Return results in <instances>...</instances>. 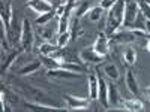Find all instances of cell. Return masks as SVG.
I'll return each mask as SVG.
<instances>
[{
  "instance_id": "obj_1",
  "label": "cell",
  "mask_w": 150,
  "mask_h": 112,
  "mask_svg": "<svg viewBox=\"0 0 150 112\" xmlns=\"http://www.w3.org/2000/svg\"><path fill=\"white\" fill-rule=\"evenodd\" d=\"M20 91L21 94L26 97V100H30V102H36V103H41V105H47V106H56V108H60L53 97H50V94L42 90V88H38V87H33V85H27V84H21L20 82Z\"/></svg>"
},
{
  "instance_id": "obj_2",
  "label": "cell",
  "mask_w": 150,
  "mask_h": 112,
  "mask_svg": "<svg viewBox=\"0 0 150 112\" xmlns=\"http://www.w3.org/2000/svg\"><path fill=\"white\" fill-rule=\"evenodd\" d=\"M23 30H21V41H20V46L24 52H32L33 48V27L29 18H23Z\"/></svg>"
},
{
  "instance_id": "obj_3",
  "label": "cell",
  "mask_w": 150,
  "mask_h": 112,
  "mask_svg": "<svg viewBox=\"0 0 150 112\" xmlns=\"http://www.w3.org/2000/svg\"><path fill=\"white\" fill-rule=\"evenodd\" d=\"M12 15H14L12 0H2V2H0V18H2V32L6 36H8V32L11 29Z\"/></svg>"
},
{
  "instance_id": "obj_4",
  "label": "cell",
  "mask_w": 150,
  "mask_h": 112,
  "mask_svg": "<svg viewBox=\"0 0 150 112\" xmlns=\"http://www.w3.org/2000/svg\"><path fill=\"white\" fill-rule=\"evenodd\" d=\"M140 12V6L137 0H125V17H123V26L126 29H131L137 15Z\"/></svg>"
},
{
  "instance_id": "obj_5",
  "label": "cell",
  "mask_w": 150,
  "mask_h": 112,
  "mask_svg": "<svg viewBox=\"0 0 150 112\" xmlns=\"http://www.w3.org/2000/svg\"><path fill=\"white\" fill-rule=\"evenodd\" d=\"M45 75H47L48 79H54V81H71V79H78V78L83 76V73L71 72V70H66V69H63V67L47 70Z\"/></svg>"
},
{
  "instance_id": "obj_6",
  "label": "cell",
  "mask_w": 150,
  "mask_h": 112,
  "mask_svg": "<svg viewBox=\"0 0 150 112\" xmlns=\"http://www.w3.org/2000/svg\"><path fill=\"white\" fill-rule=\"evenodd\" d=\"M80 58L86 64H101L107 60V55H102V54L96 52L93 48H86L80 52Z\"/></svg>"
},
{
  "instance_id": "obj_7",
  "label": "cell",
  "mask_w": 150,
  "mask_h": 112,
  "mask_svg": "<svg viewBox=\"0 0 150 112\" xmlns=\"http://www.w3.org/2000/svg\"><path fill=\"white\" fill-rule=\"evenodd\" d=\"M98 73V82H99V88H98V102L104 109H107L110 106L108 102V82L104 79L101 70H96Z\"/></svg>"
},
{
  "instance_id": "obj_8",
  "label": "cell",
  "mask_w": 150,
  "mask_h": 112,
  "mask_svg": "<svg viewBox=\"0 0 150 112\" xmlns=\"http://www.w3.org/2000/svg\"><path fill=\"white\" fill-rule=\"evenodd\" d=\"M137 41V36L132 33V30L126 29L123 32H116L110 36V43L111 45H122V43H132Z\"/></svg>"
},
{
  "instance_id": "obj_9",
  "label": "cell",
  "mask_w": 150,
  "mask_h": 112,
  "mask_svg": "<svg viewBox=\"0 0 150 112\" xmlns=\"http://www.w3.org/2000/svg\"><path fill=\"white\" fill-rule=\"evenodd\" d=\"M65 100H66L68 108L71 111H77V109H86V108H89L92 99L90 97H75L72 94H65Z\"/></svg>"
},
{
  "instance_id": "obj_10",
  "label": "cell",
  "mask_w": 150,
  "mask_h": 112,
  "mask_svg": "<svg viewBox=\"0 0 150 112\" xmlns=\"http://www.w3.org/2000/svg\"><path fill=\"white\" fill-rule=\"evenodd\" d=\"M110 37L102 32V33H99L98 34V37H96V41H95V43H93V49L96 52H99V54H102V55H108V52H110Z\"/></svg>"
},
{
  "instance_id": "obj_11",
  "label": "cell",
  "mask_w": 150,
  "mask_h": 112,
  "mask_svg": "<svg viewBox=\"0 0 150 112\" xmlns=\"http://www.w3.org/2000/svg\"><path fill=\"white\" fill-rule=\"evenodd\" d=\"M27 6L30 9H33L36 14H39V15L54 10L53 3H50L48 0H27Z\"/></svg>"
},
{
  "instance_id": "obj_12",
  "label": "cell",
  "mask_w": 150,
  "mask_h": 112,
  "mask_svg": "<svg viewBox=\"0 0 150 112\" xmlns=\"http://www.w3.org/2000/svg\"><path fill=\"white\" fill-rule=\"evenodd\" d=\"M125 84H126V88L129 90V93L132 96H138L140 94V87H138V81H137L135 75H134V70L132 69H128L126 73H125Z\"/></svg>"
},
{
  "instance_id": "obj_13",
  "label": "cell",
  "mask_w": 150,
  "mask_h": 112,
  "mask_svg": "<svg viewBox=\"0 0 150 112\" xmlns=\"http://www.w3.org/2000/svg\"><path fill=\"white\" fill-rule=\"evenodd\" d=\"M102 72H104L105 76L108 79H111L112 82L119 81V78H120V69H119V66L114 63V61H107V63H104Z\"/></svg>"
},
{
  "instance_id": "obj_14",
  "label": "cell",
  "mask_w": 150,
  "mask_h": 112,
  "mask_svg": "<svg viewBox=\"0 0 150 112\" xmlns=\"http://www.w3.org/2000/svg\"><path fill=\"white\" fill-rule=\"evenodd\" d=\"M38 33L41 34V37L45 42H50L54 37V33H57V27L53 29L51 22H48V24H45V26H38Z\"/></svg>"
},
{
  "instance_id": "obj_15",
  "label": "cell",
  "mask_w": 150,
  "mask_h": 112,
  "mask_svg": "<svg viewBox=\"0 0 150 112\" xmlns=\"http://www.w3.org/2000/svg\"><path fill=\"white\" fill-rule=\"evenodd\" d=\"M71 14H72V12L65 10V14L57 18V34L65 33V32L69 30V26H71Z\"/></svg>"
},
{
  "instance_id": "obj_16",
  "label": "cell",
  "mask_w": 150,
  "mask_h": 112,
  "mask_svg": "<svg viewBox=\"0 0 150 112\" xmlns=\"http://www.w3.org/2000/svg\"><path fill=\"white\" fill-rule=\"evenodd\" d=\"M42 66V63H41V60H33V61H30V63H27L26 66H23L17 73L20 75V76H26V75H32V73H35V72H38L39 70V67Z\"/></svg>"
},
{
  "instance_id": "obj_17",
  "label": "cell",
  "mask_w": 150,
  "mask_h": 112,
  "mask_svg": "<svg viewBox=\"0 0 150 112\" xmlns=\"http://www.w3.org/2000/svg\"><path fill=\"white\" fill-rule=\"evenodd\" d=\"M98 88H99L98 73H90L89 75V97L92 100H98Z\"/></svg>"
},
{
  "instance_id": "obj_18",
  "label": "cell",
  "mask_w": 150,
  "mask_h": 112,
  "mask_svg": "<svg viewBox=\"0 0 150 112\" xmlns=\"http://www.w3.org/2000/svg\"><path fill=\"white\" fill-rule=\"evenodd\" d=\"M23 106L27 111H57V109H60V108H56V106H47V105L36 103V102H30V100H24Z\"/></svg>"
},
{
  "instance_id": "obj_19",
  "label": "cell",
  "mask_w": 150,
  "mask_h": 112,
  "mask_svg": "<svg viewBox=\"0 0 150 112\" xmlns=\"http://www.w3.org/2000/svg\"><path fill=\"white\" fill-rule=\"evenodd\" d=\"M18 54H20V51H17V49H14V51H11L6 57L3 55L2 57V75H5L6 73V70L11 67V64L15 61V58L18 57Z\"/></svg>"
},
{
  "instance_id": "obj_20",
  "label": "cell",
  "mask_w": 150,
  "mask_h": 112,
  "mask_svg": "<svg viewBox=\"0 0 150 112\" xmlns=\"http://www.w3.org/2000/svg\"><path fill=\"white\" fill-rule=\"evenodd\" d=\"M2 97L5 99L8 103H11L12 106H15V105H18L21 102L20 100V96L15 91H11L9 88H5V87H2Z\"/></svg>"
},
{
  "instance_id": "obj_21",
  "label": "cell",
  "mask_w": 150,
  "mask_h": 112,
  "mask_svg": "<svg viewBox=\"0 0 150 112\" xmlns=\"http://www.w3.org/2000/svg\"><path fill=\"white\" fill-rule=\"evenodd\" d=\"M123 105L129 112H141L144 111V105L140 99H132V100H123Z\"/></svg>"
},
{
  "instance_id": "obj_22",
  "label": "cell",
  "mask_w": 150,
  "mask_h": 112,
  "mask_svg": "<svg viewBox=\"0 0 150 112\" xmlns=\"http://www.w3.org/2000/svg\"><path fill=\"white\" fill-rule=\"evenodd\" d=\"M41 63L47 70H51V69H59L62 66V63L59 60L53 58L51 55H41Z\"/></svg>"
},
{
  "instance_id": "obj_23",
  "label": "cell",
  "mask_w": 150,
  "mask_h": 112,
  "mask_svg": "<svg viewBox=\"0 0 150 112\" xmlns=\"http://www.w3.org/2000/svg\"><path fill=\"white\" fill-rule=\"evenodd\" d=\"M123 61H125V64H126V66H134L135 64L137 52H135L134 48H131V46L125 48V51H123Z\"/></svg>"
},
{
  "instance_id": "obj_24",
  "label": "cell",
  "mask_w": 150,
  "mask_h": 112,
  "mask_svg": "<svg viewBox=\"0 0 150 112\" xmlns=\"http://www.w3.org/2000/svg\"><path fill=\"white\" fill-rule=\"evenodd\" d=\"M60 67L71 70V72H77V73H86L87 72L86 63H69V61H65V63H62Z\"/></svg>"
},
{
  "instance_id": "obj_25",
  "label": "cell",
  "mask_w": 150,
  "mask_h": 112,
  "mask_svg": "<svg viewBox=\"0 0 150 112\" xmlns=\"http://www.w3.org/2000/svg\"><path fill=\"white\" fill-rule=\"evenodd\" d=\"M102 15H104V9L101 8V6H93L89 12H87V18H89L90 21H93V22H99L102 20Z\"/></svg>"
},
{
  "instance_id": "obj_26",
  "label": "cell",
  "mask_w": 150,
  "mask_h": 112,
  "mask_svg": "<svg viewBox=\"0 0 150 112\" xmlns=\"http://www.w3.org/2000/svg\"><path fill=\"white\" fill-rule=\"evenodd\" d=\"M54 18H57V15H56V9L51 10V12H47V14L39 15V17L35 20V24H36V26H45V24L51 22Z\"/></svg>"
},
{
  "instance_id": "obj_27",
  "label": "cell",
  "mask_w": 150,
  "mask_h": 112,
  "mask_svg": "<svg viewBox=\"0 0 150 112\" xmlns=\"http://www.w3.org/2000/svg\"><path fill=\"white\" fill-rule=\"evenodd\" d=\"M57 48L59 46L54 45V43H51V42H44V43H41L39 48H38V52H39L41 55H51Z\"/></svg>"
},
{
  "instance_id": "obj_28",
  "label": "cell",
  "mask_w": 150,
  "mask_h": 112,
  "mask_svg": "<svg viewBox=\"0 0 150 112\" xmlns=\"http://www.w3.org/2000/svg\"><path fill=\"white\" fill-rule=\"evenodd\" d=\"M119 99L120 97H119V91L116 88V85L112 82H110L108 84V102H110V105H117Z\"/></svg>"
},
{
  "instance_id": "obj_29",
  "label": "cell",
  "mask_w": 150,
  "mask_h": 112,
  "mask_svg": "<svg viewBox=\"0 0 150 112\" xmlns=\"http://www.w3.org/2000/svg\"><path fill=\"white\" fill-rule=\"evenodd\" d=\"M146 17L141 14V10L138 12V15H137V18H135V21H134V24L131 26V29L129 30H144L146 32Z\"/></svg>"
},
{
  "instance_id": "obj_30",
  "label": "cell",
  "mask_w": 150,
  "mask_h": 112,
  "mask_svg": "<svg viewBox=\"0 0 150 112\" xmlns=\"http://www.w3.org/2000/svg\"><path fill=\"white\" fill-rule=\"evenodd\" d=\"M92 0H83L81 6L77 9V14H75V18H83L84 15H87V12L92 9Z\"/></svg>"
},
{
  "instance_id": "obj_31",
  "label": "cell",
  "mask_w": 150,
  "mask_h": 112,
  "mask_svg": "<svg viewBox=\"0 0 150 112\" xmlns=\"http://www.w3.org/2000/svg\"><path fill=\"white\" fill-rule=\"evenodd\" d=\"M69 39H71V32L68 30V32H65V33H60V34H57V46L59 48H65L66 45H68V42H69Z\"/></svg>"
},
{
  "instance_id": "obj_32",
  "label": "cell",
  "mask_w": 150,
  "mask_h": 112,
  "mask_svg": "<svg viewBox=\"0 0 150 112\" xmlns=\"http://www.w3.org/2000/svg\"><path fill=\"white\" fill-rule=\"evenodd\" d=\"M138 6H140L141 14L146 17V20H150V5L144 2V0H138Z\"/></svg>"
},
{
  "instance_id": "obj_33",
  "label": "cell",
  "mask_w": 150,
  "mask_h": 112,
  "mask_svg": "<svg viewBox=\"0 0 150 112\" xmlns=\"http://www.w3.org/2000/svg\"><path fill=\"white\" fill-rule=\"evenodd\" d=\"M117 0H99V6H101L104 10H110Z\"/></svg>"
},
{
  "instance_id": "obj_34",
  "label": "cell",
  "mask_w": 150,
  "mask_h": 112,
  "mask_svg": "<svg viewBox=\"0 0 150 112\" xmlns=\"http://www.w3.org/2000/svg\"><path fill=\"white\" fill-rule=\"evenodd\" d=\"M146 32L149 33V36H150V20H147L146 21Z\"/></svg>"
},
{
  "instance_id": "obj_35",
  "label": "cell",
  "mask_w": 150,
  "mask_h": 112,
  "mask_svg": "<svg viewBox=\"0 0 150 112\" xmlns=\"http://www.w3.org/2000/svg\"><path fill=\"white\" fill-rule=\"evenodd\" d=\"M146 49H147V52H150V37H149V41L146 43Z\"/></svg>"
},
{
  "instance_id": "obj_36",
  "label": "cell",
  "mask_w": 150,
  "mask_h": 112,
  "mask_svg": "<svg viewBox=\"0 0 150 112\" xmlns=\"http://www.w3.org/2000/svg\"><path fill=\"white\" fill-rule=\"evenodd\" d=\"M146 94H147V99L150 100V87H149V88H146Z\"/></svg>"
},
{
  "instance_id": "obj_37",
  "label": "cell",
  "mask_w": 150,
  "mask_h": 112,
  "mask_svg": "<svg viewBox=\"0 0 150 112\" xmlns=\"http://www.w3.org/2000/svg\"><path fill=\"white\" fill-rule=\"evenodd\" d=\"M144 2H147V3H149V5H150V0H144Z\"/></svg>"
}]
</instances>
